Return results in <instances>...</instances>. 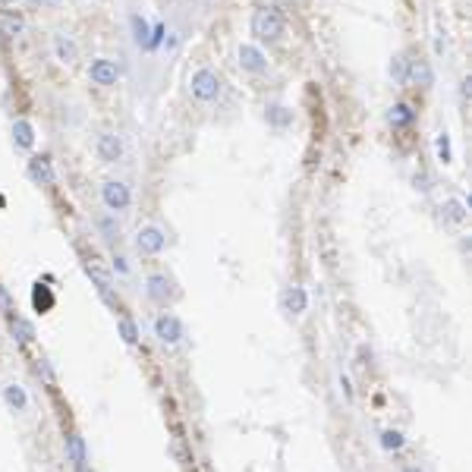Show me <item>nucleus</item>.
Returning a JSON list of instances; mask_svg holds the SVG:
<instances>
[{"mask_svg":"<svg viewBox=\"0 0 472 472\" xmlns=\"http://www.w3.org/2000/svg\"><path fill=\"white\" fill-rule=\"evenodd\" d=\"M252 35L259 42H278L283 35V16L274 6H259L252 13Z\"/></svg>","mask_w":472,"mask_h":472,"instance_id":"obj_1","label":"nucleus"},{"mask_svg":"<svg viewBox=\"0 0 472 472\" xmlns=\"http://www.w3.org/2000/svg\"><path fill=\"white\" fill-rule=\"evenodd\" d=\"M189 92H192L195 101H214L221 94V79L214 70H195L192 79H189Z\"/></svg>","mask_w":472,"mask_h":472,"instance_id":"obj_2","label":"nucleus"},{"mask_svg":"<svg viewBox=\"0 0 472 472\" xmlns=\"http://www.w3.org/2000/svg\"><path fill=\"white\" fill-rule=\"evenodd\" d=\"M101 201H104L107 211L120 214V211H126V208L132 205V192H130V186H126L123 180H107V183L101 186Z\"/></svg>","mask_w":472,"mask_h":472,"instance_id":"obj_3","label":"nucleus"},{"mask_svg":"<svg viewBox=\"0 0 472 472\" xmlns=\"http://www.w3.org/2000/svg\"><path fill=\"white\" fill-rule=\"evenodd\" d=\"M154 337H158L164 347H177V343H183V321L177 318L173 312H161L158 318H154Z\"/></svg>","mask_w":472,"mask_h":472,"instance_id":"obj_4","label":"nucleus"},{"mask_svg":"<svg viewBox=\"0 0 472 472\" xmlns=\"http://www.w3.org/2000/svg\"><path fill=\"white\" fill-rule=\"evenodd\" d=\"M164 246H167V236L161 227H154V224L139 227V233H136V252L139 255H158V252H164Z\"/></svg>","mask_w":472,"mask_h":472,"instance_id":"obj_5","label":"nucleus"},{"mask_svg":"<svg viewBox=\"0 0 472 472\" xmlns=\"http://www.w3.org/2000/svg\"><path fill=\"white\" fill-rule=\"evenodd\" d=\"M145 296H148L151 302H158V306H167V302H173L177 290H173V280L167 278V274H148V280H145Z\"/></svg>","mask_w":472,"mask_h":472,"instance_id":"obj_6","label":"nucleus"},{"mask_svg":"<svg viewBox=\"0 0 472 472\" xmlns=\"http://www.w3.org/2000/svg\"><path fill=\"white\" fill-rule=\"evenodd\" d=\"M89 79L94 85H117V79H120V66L113 63V60H107V57H98L94 63L89 66Z\"/></svg>","mask_w":472,"mask_h":472,"instance_id":"obj_7","label":"nucleus"},{"mask_svg":"<svg viewBox=\"0 0 472 472\" xmlns=\"http://www.w3.org/2000/svg\"><path fill=\"white\" fill-rule=\"evenodd\" d=\"M29 177L35 186H54L57 183V173H54L51 167V158L47 154H35V158L29 161Z\"/></svg>","mask_w":472,"mask_h":472,"instance_id":"obj_8","label":"nucleus"},{"mask_svg":"<svg viewBox=\"0 0 472 472\" xmlns=\"http://www.w3.org/2000/svg\"><path fill=\"white\" fill-rule=\"evenodd\" d=\"M98 158L104 161V164H117V161L123 158V139H120L117 132H101L98 136Z\"/></svg>","mask_w":472,"mask_h":472,"instance_id":"obj_9","label":"nucleus"},{"mask_svg":"<svg viewBox=\"0 0 472 472\" xmlns=\"http://www.w3.org/2000/svg\"><path fill=\"white\" fill-rule=\"evenodd\" d=\"M236 57H240V66H242L246 73H265V70H268L265 54H261L255 44H240Z\"/></svg>","mask_w":472,"mask_h":472,"instance_id":"obj_10","label":"nucleus"},{"mask_svg":"<svg viewBox=\"0 0 472 472\" xmlns=\"http://www.w3.org/2000/svg\"><path fill=\"white\" fill-rule=\"evenodd\" d=\"M85 274L92 278V283L98 287V293L104 296V299H111V293H113V278H111V271L107 268H101L94 259L85 261Z\"/></svg>","mask_w":472,"mask_h":472,"instance_id":"obj_11","label":"nucleus"},{"mask_svg":"<svg viewBox=\"0 0 472 472\" xmlns=\"http://www.w3.org/2000/svg\"><path fill=\"white\" fill-rule=\"evenodd\" d=\"M306 306H309V296H306V290H302V287H287L280 293V309L287 315H302V312H306Z\"/></svg>","mask_w":472,"mask_h":472,"instance_id":"obj_12","label":"nucleus"},{"mask_svg":"<svg viewBox=\"0 0 472 472\" xmlns=\"http://www.w3.org/2000/svg\"><path fill=\"white\" fill-rule=\"evenodd\" d=\"M63 447H66V457H70L73 466H85L89 463V447H85V437L79 431H70L63 437Z\"/></svg>","mask_w":472,"mask_h":472,"instance_id":"obj_13","label":"nucleus"},{"mask_svg":"<svg viewBox=\"0 0 472 472\" xmlns=\"http://www.w3.org/2000/svg\"><path fill=\"white\" fill-rule=\"evenodd\" d=\"M23 32H25V19L19 16V13L0 10V38H4V42H13V38H19Z\"/></svg>","mask_w":472,"mask_h":472,"instance_id":"obj_14","label":"nucleus"},{"mask_svg":"<svg viewBox=\"0 0 472 472\" xmlns=\"http://www.w3.org/2000/svg\"><path fill=\"white\" fill-rule=\"evenodd\" d=\"M403 82L406 85H431V70L425 60H406V73H403Z\"/></svg>","mask_w":472,"mask_h":472,"instance_id":"obj_15","label":"nucleus"},{"mask_svg":"<svg viewBox=\"0 0 472 472\" xmlns=\"http://www.w3.org/2000/svg\"><path fill=\"white\" fill-rule=\"evenodd\" d=\"M54 57H57L63 66H73L79 60L76 42H73V38H66V35H54Z\"/></svg>","mask_w":472,"mask_h":472,"instance_id":"obj_16","label":"nucleus"},{"mask_svg":"<svg viewBox=\"0 0 472 472\" xmlns=\"http://www.w3.org/2000/svg\"><path fill=\"white\" fill-rule=\"evenodd\" d=\"M4 403L13 409V413H25L29 409V394H25L23 384H4Z\"/></svg>","mask_w":472,"mask_h":472,"instance_id":"obj_17","label":"nucleus"},{"mask_svg":"<svg viewBox=\"0 0 472 472\" xmlns=\"http://www.w3.org/2000/svg\"><path fill=\"white\" fill-rule=\"evenodd\" d=\"M6 325H10V334H13V340H16L19 347H29V343L35 340V328H32L23 315H10Z\"/></svg>","mask_w":472,"mask_h":472,"instance_id":"obj_18","label":"nucleus"},{"mask_svg":"<svg viewBox=\"0 0 472 472\" xmlns=\"http://www.w3.org/2000/svg\"><path fill=\"white\" fill-rule=\"evenodd\" d=\"M13 142H16V148H25V151H29V148L35 145V126H32L29 120H16V123H13Z\"/></svg>","mask_w":472,"mask_h":472,"instance_id":"obj_19","label":"nucleus"},{"mask_svg":"<svg viewBox=\"0 0 472 472\" xmlns=\"http://www.w3.org/2000/svg\"><path fill=\"white\" fill-rule=\"evenodd\" d=\"M54 302H57V299H54L51 287H44V283L38 280V283H35V290H32V306H35V312H42V315H44V312H51Z\"/></svg>","mask_w":472,"mask_h":472,"instance_id":"obj_20","label":"nucleus"},{"mask_svg":"<svg viewBox=\"0 0 472 472\" xmlns=\"http://www.w3.org/2000/svg\"><path fill=\"white\" fill-rule=\"evenodd\" d=\"M413 120H416V113H413V107H409V104H394V107H390V113H387V123L394 126V130L409 126Z\"/></svg>","mask_w":472,"mask_h":472,"instance_id":"obj_21","label":"nucleus"},{"mask_svg":"<svg viewBox=\"0 0 472 472\" xmlns=\"http://www.w3.org/2000/svg\"><path fill=\"white\" fill-rule=\"evenodd\" d=\"M444 218L450 221V224H463L466 221V201H460V199H447L444 201Z\"/></svg>","mask_w":472,"mask_h":472,"instance_id":"obj_22","label":"nucleus"},{"mask_svg":"<svg viewBox=\"0 0 472 472\" xmlns=\"http://www.w3.org/2000/svg\"><path fill=\"white\" fill-rule=\"evenodd\" d=\"M117 328H120V337H123L126 347H136V343H139V328H136V321H132V318H120Z\"/></svg>","mask_w":472,"mask_h":472,"instance_id":"obj_23","label":"nucleus"},{"mask_svg":"<svg viewBox=\"0 0 472 472\" xmlns=\"http://www.w3.org/2000/svg\"><path fill=\"white\" fill-rule=\"evenodd\" d=\"M381 447L384 450H403L406 447V437H403L397 428H387V431H381Z\"/></svg>","mask_w":472,"mask_h":472,"instance_id":"obj_24","label":"nucleus"},{"mask_svg":"<svg viewBox=\"0 0 472 472\" xmlns=\"http://www.w3.org/2000/svg\"><path fill=\"white\" fill-rule=\"evenodd\" d=\"M268 120H271L274 126H287L290 120H293V111H287V107H271V111H268Z\"/></svg>","mask_w":472,"mask_h":472,"instance_id":"obj_25","label":"nucleus"},{"mask_svg":"<svg viewBox=\"0 0 472 472\" xmlns=\"http://www.w3.org/2000/svg\"><path fill=\"white\" fill-rule=\"evenodd\" d=\"M132 29H136V44L139 47H148V25H145V19H139V16H132Z\"/></svg>","mask_w":472,"mask_h":472,"instance_id":"obj_26","label":"nucleus"},{"mask_svg":"<svg viewBox=\"0 0 472 472\" xmlns=\"http://www.w3.org/2000/svg\"><path fill=\"white\" fill-rule=\"evenodd\" d=\"M437 154H441L444 164H450V139H447V132H441V136H437Z\"/></svg>","mask_w":472,"mask_h":472,"instance_id":"obj_27","label":"nucleus"},{"mask_svg":"<svg viewBox=\"0 0 472 472\" xmlns=\"http://www.w3.org/2000/svg\"><path fill=\"white\" fill-rule=\"evenodd\" d=\"M403 73H406V57H394V63H390V76H394L397 82H403Z\"/></svg>","mask_w":472,"mask_h":472,"instance_id":"obj_28","label":"nucleus"},{"mask_svg":"<svg viewBox=\"0 0 472 472\" xmlns=\"http://www.w3.org/2000/svg\"><path fill=\"white\" fill-rule=\"evenodd\" d=\"M101 230L107 233V236H104L107 242H113V240H117V233H120V227H113V221H101Z\"/></svg>","mask_w":472,"mask_h":472,"instance_id":"obj_29","label":"nucleus"},{"mask_svg":"<svg viewBox=\"0 0 472 472\" xmlns=\"http://www.w3.org/2000/svg\"><path fill=\"white\" fill-rule=\"evenodd\" d=\"M0 309H4L6 315H13V302H10V293H6L4 287H0Z\"/></svg>","mask_w":472,"mask_h":472,"instance_id":"obj_30","label":"nucleus"},{"mask_svg":"<svg viewBox=\"0 0 472 472\" xmlns=\"http://www.w3.org/2000/svg\"><path fill=\"white\" fill-rule=\"evenodd\" d=\"M340 387H343V397H347V400H353V387H349V378L347 375L340 378Z\"/></svg>","mask_w":472,"mask_h":472,"instance_id":"obj_31","label":"nucleus"},{"mask_svg":"<svg viewBox=\"0 0 472 472\" xmlns=\"http://www.w3.org/2000/svg\"><path fill=\"white\" fill-rule=\"evenodd\" d=\"M113 268H117L120 274H126V271H130V265H126V259H123V255H117V259H113Z\"/></svg>","mask_w":472,"mask_h":472,"instance_id":"obj_32","label":"nucleus"},{"mask_svg":"<svg viewBox=\"0 0 472 472\" xmlns=\"http://www.w3.org/2000/svg\"><path fill=\"white\" fill-rule=\"evenodd\" d=\"M416 186H419L422 192H425V189H431V186H428V177H425V173H416Z\"/></svg>","mask_w":472,"mask_h":472,"instance_id":"obj_33","label":"nucleus"},{"mask_svg":"<svg viewBox=\"0 0 472 472\" xmlns=\"http://www.w3.org/2000/svg\"><path fill=\"white\" fill-rule=\"evenodd\" d=\"M13 4H19V0H0V6H13Z\"/></svg>","mask_w":472,"mask_h":472,"instance_id":"obj_34","label":"nucleus"},{"mask_svg":"<svg viewBox=\"0 0 472 472\" xmlns=\"http://www.w3.org/2000/svg\"><path fill=\"white\" fill-rule=\"evenodd\" d=\"M32 4H35V6H38V4H42V6H47V4H54V0H32Z\"/></svg>","mask_w":472,"mask_h":472,"instance_id":"obj_35","label":"nucleus"},{"mask_svg":"<svg viewBox=\"0 0 472 472\" xmlns=\"http://www.w3.org/2000/svg\"><path fill=\"white\" fill-rule=\"evenodd\" d=\"M76 472H92V469H89V463H85V466H76Z\"/></svg>","mask_w":472,"mask_h":472,"instance_id":"obj_36","label":"nucleus"},{"mask_svg":"<svg viewBox=\"0 0 472 472\" xmlns=\"http://www.w3.org/2000/svg\"><path fill=\"white\" fill-rule=\"evenodd\" d=\"M403 472H419V469H403Z\"/></svg>","mask_w":472,"mask_h":472,"instance_id":"obj_37","label":"nucleus"}]
</instances>
